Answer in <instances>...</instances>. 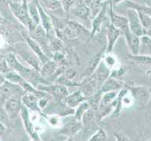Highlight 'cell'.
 <instances>
[{"label": "cell", "instance_id": "obj_32", "mask_svg": "<svg viewBox=\"0 0 151 141\" xmlns=\"http://www.w3.org/2000/svg\"><path fill=\"white\" fill-rule=\"evenodd\" d=\"M6 132H7L6 125L4 124L2 122H0V137H2L6 135Z\"/></svg>", "mask_w": 151, "mask_h": 141}, {"label": "cell", "instance_id": "obj_26", "mask_svg": "<svg viewBox=\"0 0 151 141\" xmlns=\"http://www.w3.org/2000/svg\"><path fill=\"white\" fill-rule=\"evenodd\" d=\"M127 58L132 61L141 63V64H150L151 58L150 56L147 55H139L138 54H128L127 55Z\"/></svg>", "mask_w": 151, "mask_h": 141}, {"label": "cell", "instance_id": "obj_28", "mask_svg": "<svg viewBox=\"0 0 151 141\" xmlns=\"http://www.w3.org/2000/svg\"><path fill=\"white\" fill-rule=\"evenodd\" d=\"M89 104L87 103L86 102H82L80 104V105H79L78 109V111H76V115H75V118L80 121L81 119V117L85 114L86 111L88 110L89 108Z\"/></svg>", "mask_w": 151, "mask_h": 141}, {"label": "cell", "instance_id": "obj_4", "mask_svg": "<svg viewBox=\"0 0 151 141\" xmlns=\"http://www.w3.org/2000/svg\"><path fill=\"white\" fill-rule=\"evenodd\" d=\"M127 18L128 21V28L134 34L138 37L147 34V30L143 27L137 11H135L134 9H128Z\"/></svg>", "mask_w": 151, "mask_h": 141}, {"label": "cell", "instance_id": "obj_27", "mask_svg": "<svg viewBox=\"0 0 151 141\" xmlns=\"http://www.w3.org/2000/svg\"><path fill=\"white\" fill-rule=\"evenodd\" d=\"M105 93L106 94L103 95V98H102L100 106L109 105V103L112 102V101L117 97V92H116V91L107 92Z\"/></svg>", "mask_w": 151, "mask_h": 141}, {"label": "cell", "instance_id": "obj_8", "mask_svg": "<svg viewBox=\"0 0 151 141\" xmlns=\"http://www.w3.org/2000/svg\"><path fill=\"white\" fill-rule=\"evenodd\" d=\"M132 92V96L135 100L140 102V104H147L150 100V92L145 87L143 86H135L130 89Z\"/></svg>", "mask_w": 151, "mask_h": 141}, {"label": "cell", "instance_id": "obj_19", "mask_svg": "<svg viewBox=\"0 0 151 141\" xmlns=\"http://www.w3.org/2000/svg\"><path fill=\"white\" fill-rule=\"evenodd\" d=\"M106 6H107V2H106L105 5H104V6L100 9L99 12L97 13V15L95 17L94 20L92 22L93 31L92 33H91V38L92 37V36L94 35V34H96V32L100 31V26H101L103 19H104V17H105V12H106Z\"/></svg>", "mask_w": 151, "mask_h": 141}, {"label": "cell", "instance_id": "obj_17", "mask_svg": "<svg viewBox=\"0 0 151 141\" xmlns=\"http://www.w3.org/2000/svg\"><path fill=\"white\" fill-rule=\"evenodd\" d=\"M81 129V124L79 120L75 118V120H74V121H71L66 124L63 127V128L62 129L61 133L67 136H69V137H73Z\"/></svg>", "mask_w": 151, "mask_h": 141}, {"label": "cell", "instance_id": "obj_5", "mask_svg": "<svg viewBox=\"0 0 151 141\" xmlns=\"http://www.w3.org/2000/svg\"><path fill=\"white\" fill-rule=\"evenodd\" d=\"M18 47V48L17 49L18 54L27 63L32 66L33 68H34V70H37V71H40V63H39V58H37V56L35 54L32 53L31 50L29 48H27V46H25L24 44L20 43L16 45Z\"/></svg>", "mask_w": 151, "mask_h": 141}, {"label": "cell", "instance_id": "obj_37", "mask_svg": "<svg viewBox=\"0 0 151 141\" xmlns=\"http://www.w3.org/2000/svg\"><path fill=\"white\" fill-rule=\"evenodd\" d=\"M2 20H3V18H2V15H1V14H0V25H1V23L2 22Z\"/></svg>", "mask_w": 151, "mask_h": 141}, {"label": "cell", "instance_id": "obj_22", "mask_svg": "<svg viewBox=\"0 0 151 141\" xmlns=\"http://www.w3.org/2000/svg\"><path fill=\"white\" fill-rule=\"evenodd\" d=\"M81 86L83 88L84 92V95H91L96 86V80L94 76L87 78L85 80L81 82Z\"/></svg>", "mask_w": 151, "mask_h": 141}, {"label": "cell", "instance_id": "obj_33", "mask_svg": "<svg viewBox=\"0 0 151 141\" xmlns=\"http://www.w3.org/2000/svg\"><path fill=\"white\" fill-rule=\"evenodd\" d=\"M38 107L40 108H44L45 106H46V105L47 104V99H46V98H41V99H40V100H38Z\"/></svg>", "mask_w": 151, "mask_h": 141}, {"label": "cell", "instance_id": "obj_1", "mask_svg": "<svg viewBox=\"0 0 151 141\" xmlns=\"http://www.w3.org/2000/svg\"><path fill=\"white\" fill-rule=\"evenodd\" d=\"M5 59L9 64V67L14 71L17 72L24 80L32 82V83L37 80L38 75L37 76V73L34 70H31L30 68L24 66L22 63L18 61L16 56L13 53H9L6 54L5 56Z\"/></svg>", "mask_w": 151, "mask_h": 141}, {"label": "cell", "instance_id": "obj_11", "mask_svg": "<svg viewBox=\"0 0 151 141\" xmlns=\"http://www.w3.org/2000/svg\"><path fill=\"white\" fill-rule=\"evenodd\" d=\"M22 102L25 105L26 108L31 109L33 111H39L40 108L38 107V98L37 96L34 94L33 92H27L24 93L21 98Z\"/></svg>", "mask_w": 151, "mask_h": 141}, {"label": "cell", "instance_id": "obj_3", "mask_svg": "<svg viewBox=\"0 0 151 141\" xmlns=\"http://www.w3.org/2000/svg\"><path fill=\"white\" fill-rule=\"evenodd\" d=\"M21 94H14L9 96L4 102V109L8 114L9 119H15L19 114L22 107Z\"/></svg>", "mask_w": 151, "mask_h": 141}, {"label": "cell", "instance_id": "obj_7", "mask_svg": "<svg viewBox=\"0 0 151 141\" xmlns=\"http://www.w3.org/2000/svg\"><path fill=\"white\" fill-rule=\"evenodd\" d=\"M38 89H42L43 91L48 92L50 95H54L59 100L64 99L68 95V91L66 88L62 85H55V86H46L43 85H38Z\"/></svg>", "mask_w": 151, "mask_h": 141}, {"label": "cell", "instance_id": "obj_36", "mask_svg": "<svg viewBox=\"0 0 151 141\" xmlns=\"http://www.w3.org/2000/svg\"><path fill=\"white\" fill-rule=\"evenodd\" d=\"M6 81V79H5V77L3 76V75H2L1 73H0V86H2V84H3V82Z\"/></svg>", "mask_w": 151, "mask_h": 141}, {"label": "cell", "instance_id": "obj_13", "mask_svg": "<svg viewBox=\"0 0 151 141\" xmlns=\"http://www.w3.org/2000/svg\"><path fill=\"white\" fill-rule=\"evenodd\" d=\"M24 38L25 40L27 41L29 47L32 49L33 51L34 52V54L37 56L40 60L43 63V64L46 63L47 61H49L48 58L46 57V55H45L44 53H43V50L40 48L39 44H38L37 41H35L34 39H32V38H30V37H29L28 35H26V34H25V35L24 34Z\"/></svg>", "mask_w": 151, "mask_h": 141}, {"label": "cell", "instance_id": "obj_20", "mask_svg": "<svg viewBox=\"0 0 151 141\" xmlns=\"http://www.w3.org/2000/svg\"><path fill=\"white\" fill-rule=\"evenodd\" d=\"M37 2V0H31L29 3H27V11L33 22L35 25H38L40 23V18Z\"/></svg>", "mask_w": 151, "mask_h": 141}, {"label": "cell", "instance_id": "obj_12", "mask_svg": "<svg viewBox=\"0 0 151 141\" xmlns=\"http://www.w3.org/2000/svg\"><path fill=\"white\" fill-rule=\"evenodd\" d=\"M64 99L66 105L68 107L73 108L78 106V105H80L82 102H84V100L85 99V96H84V94L82 92L81 90H78L71 95H68Z\"/></svg>", "mask_w": 151, "mask_h": 141}, {"label": "cell", "instance_id": "obj_38", "mask_svg": "<svg viewBox=\"0 0 151 141\" xmlns=\"http://www.w3.org/2000/svg\"><path fill=\"white\" fill-rule=\"evenodd\" d=\"M96 1H97L98 2H100V3H101L102 2H103V1H106V0H96Z\"/></svg>", "mask_w": 151, "mask_h": 141}, {"label": "cell", "instance_id": "obj_29", "mask_svg": "<svg viewBox=\"0 0 151 141\" xmlns=\"http://www.w3.org/2000/svg\"><path fill=\"white\" fill-rule=\"evenodd\" d=\"M106 139V134L103 130H99L90 138L89 140H105Z\"/></svg>", "mask_w": 151, "mask_h": 141}, {"label": "cell", "instance_id": "obj_14", "mask_svg": "<svg viewBox=\"0 0 151 141\" xmlns=\"http://www.w3.org/2000/svg\"><path fill=\"white\" fill-rule=\"evenodd\" d=\"M97 68L94 73V78L99 83H103L110 75V70H109L104 61L98 63Z\"/></svg>", "mask_w": 151, "mask_h": 141}, {"label": "cell", "instance_id": "obj_18", "mask_svg": "<svg viewBox=\"0 0 151 141\" xmlns=\"http://www.w3.org/2000/svg\"><path fill=\"white\" fill-rule=\"evenodd\" d=\"M37 5L38 11H39L40 18V21L42 22V24H43V28L46 31V34L48 36L51 35L52 31V24L51 19H50L48 15L43 11L40 5L38 3V0L37 2Z\"/></svg>", "mask_w": 151, "mask_h": 141}, {"label": "cell", "instance_id": "obj_2", "mask_svg": "<svg viewBox=\"0 0 151 141\" xmlns=\"http://www.w3.org/2000/svg\"><path fill=\"white\" fill-rule=\"evenodd\" d=\"M27 3L28 2L25 1H23L22 3L12 2H9V6L12 13L30 31L37 25L33 22L29 15L28 11H27Z\"/></svg>", "mask_w": 151, "mask_h": 141}, {"label": "cell", "instance_id": "obj_34", "mask_svg": "<svg viewBox=\"0 0 151 141\" xmlns=\"http://www.w3.org/2000/svg\"><path fill=\"white\" fill-rule=\"evenodd\" d=\"M50 122L52 125H55V124H58L59 123V120L57 117H53V118H50Z\"/></svg>", "mask_w": 151, "mask_h": 141}, {"label": "cell", "instance_id": "obj_16", "mask_svg": "<svg viewBox=\"0 0 151 141\" xmlns=\"http://www.w3.org/2000/svg\"><path fill=\"white\" fill-rule=\"evenodd\" d=\"M121 34L120 31L116 28L113 25L110 24L108 26V30H107V38H108V46H107V53H110L113 48L115 42L116 40L119 38V37Z\"/></svg>", "mask_w": 151, "mask_h": 141}, {"label": "cell", "instance_id": "obj_15", "mask_svg": "<svg viewBox=\"0 0 151 141\" xmlns=\"http://www.w3.org/2000/svg\"><path fill=\"white\" fill-rule=\"evenodd\" d=\"M79 25L74 22H68L62 24L61 27V32L68 38H76L79 34Z\"/></svg>", "mask_w": 151, "mask_h": 141}, {"label": "cell", "instance_id": "obj_31", "mask_svg": "<svg viewBox=\"0 0 151 141\" xmlns=\"http://www.w3.org/2000/svg\"><path fill=\"white\" fill-rule=\"evenodd\" d=\"M75 75H76V71L74 70H72V69H70V70H67V71L65 72L64 73V76L65 77V78H67L68 79H70V80H71V79L74 78V77L75 76Z\"/></svg>", "mask_w": 151, "mask_h": 141}, {"label": "cell", "instance_id": "obj_21", "mask_svg": "<svg viewBox=\"0 0 151 141\" xmlns=\"http://www.w3.org/2000/svg\"><path fill=\"white\" fill-rule=\"evenodd\" d=\"M122 85L118 82L114 78H108L105 82H103L100 92H107L115 91L116 89H121Z\"/></svg>", "mask_w": 151, "mask_h": 141}, {"label": "cell", "instance_id": "obj_24", "mask_svg": "<svg viewBox=\"0 0 151 141\" xmlns=\"http://www.w3.org/2000/svg\"><path fill=\"white\" fill-rule=\"evenodd\" d=\"M90 12L91 11H90L89 7L84 4L78 5L74 10V13L76 16L85 20H87V18L90 16Z\"/></svg>", "mask_w": 151, "mask_h": 141}, {"label": "cell", "instance_id": "obj_30", "mask_svg": "<svg viewBox=\"0 0 151 141\" xmlns=\"http://www.w3.org/2000/svg\"><path fill=\"white\" fill-rule=\"evenodd\" d=\"M104 63H105L106 66H113L116 65V59L114 58V57L109 55V56H107V57H106L105 60H104Z\"/></svg>", "mask_w": 151, "mask_h": 141}, {"label": "cell", "instance_id": "obj_6", "mask_svg": "<svg viewBox=\"0 0 151 141\" xmlns=\"http://www.w3.org/2000/svg\"><path fill=\"white\" fill-rule=\"evenodd\" d=\"M110 5L109 8V16L111 19V24L113 25V26L119 29L121 33H124L127 29H128V21L127 17L119 15L116 14L113 10V6Z\"/></svg>", "mask_w": 151, "mask_h": 141}, {"label": "cell", "instance_id": "obj_9", "mask_svg": "<svg viewBox=\"0 0 151 141\" xmlns=\"http://www.w3.org/2000/svg\"><path fill=\"white\" fill-rule=\"evenodd\" d=\"M123 34L125 37L127 44L129 47L132 54H138L140 50V37L135 35L129 30L127 29Z\"/></svg>", "mask_w": 151, "mask_h": 141}, {"label": "cell", "instance_id": "obj_39", "mask_svg": "<svg viewBox=\"0 0 151 141\" xmlns=\"http://www.w3.org/2000/svg\"><path fill=\"white\" fill-rule=\"evenodd\" d=\"M87 1H93V0H87Z\"/></svg>", "mask_w": 151, "mask_h": 141}, {"label": "cell", "instance_id": "obj_35", "mask_svg": "<svg viewBox=\"0 0 151 141\" xmlns=\"http://www.w3.org/2000/svg\"><path fill=\"white\" fill-rule=\"evenodd\" d=\"M124 1V0H109V3L112 5V6H118L119 4L122 3V2Z\"/></svg>", "mask_w": 151, "mask_h": 141}, {"label": "cell", "instance_id": "obj_23", "mask_svg": "<svg viewBox=\"0 0 151 141\" xmlns=\"http://www.w3.org/2000/svg\"><path fill=\"white\" fill-rule=\"evenodd\" d=\"M56 70V64L53 61H47L43 64V67L40 70L41 76L44 78L47 76H51Z\"/></svg>", "mask_w": 151, "mask_h": 141}, {"label": "cell", "instance_id": "obj_25", "mask_svg": "<svg viewBox=\"0 0 151 141\" xmlns=\"http://www.w3.org/2000/svg\"><path fill=\"white\" fill-rule=\"evenodd\" d=\"M3 76L5 77L6 80L17 85H19L22 81L24 80V79L17 72L14 71V70H10V71L8 72V73H6V74H4Z\"/></svg>", "mask_w": 151, "mask_h": 141}, {"label": "cell", "instance_id": "obj_10", "mask_svg": "<svg viewBox=\"0 0 151 141\" xmlns=\"http://www.w3.org/2000/svg\"><path fill=\"white\" fill-rule=\"evenodd\" d=\"M20 112H21V116H22V120H23L24 124V127L27 130V133L32 137L34 140H39L38 135L36 133L35 130H34V125H33L32 122L30 121L27 108H26L25 106H22Z\"/></svg>", "mask_w": 151, "mask_h": 141}]
</instances>
